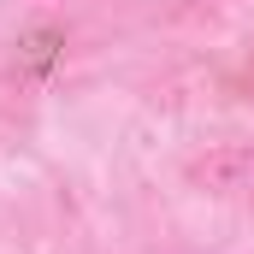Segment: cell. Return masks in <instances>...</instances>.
Wrapping results in <instances>:
<instances>
[{"label": "cell", "instance_id": "1", "mask_svg": "<svg viewBox=\"0 0 254 254\" xmlns=\"http://www.w3.org/2000/svg\"><path fill=\"white\" fill-rule=\"evenodd\" d=\"M190 184L207 195H237L254 184V142H219L190 166Z\"/></svg>", "mask_w": 254, "mask_h": 254}, {"label": "cell", "instance_id": "2", "mask_svg": "<svg viewBox=\"0 0 254 254\" xmlns=\"http://www.w3.org/2000/svg\"><path fill=\"white\" fill-rule=\"evenodd\" d=\"M60 42H65L60 30H42V36H30V65H36V71H42V65L54 60V48H60Z\"/></svg>", "mask_w": 254, "mask_h": 254}]
</instances>
